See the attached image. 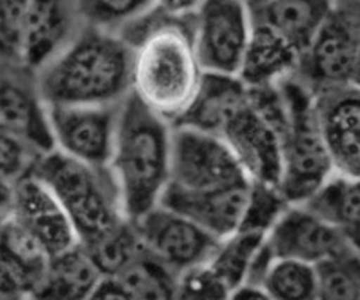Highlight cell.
<instances>
[{
	"instance_id": "obj_11",
	"label": "cell",
	"mask_w": 360,
	"mask_h": 300,
	"mask_svg": "<svg viewBox=\"0 0 360 300\" xmlns=\"http://www.w3.org/2000/svg\"><path fill=\"white\" fill-rule=\"evenodd\" d=\"M218 137L231 149L252 182L277 187L281 173V146L277 128L253 106L245 103L228 118Z\"/></svg>"
},
{
	"instance_id": "obj_8",
	"label": "cell",
	"mask_w": 360,
	"mask_h": 300,
	"mask_svg": "<svg viewBox=\"0 0 360 300\" xmlns=\"http://www.w3.org/2000/svg\"><path fill=\"white\" fill-rule=\"evenodd\" d=\"M245 182L249 177L219 137L187 127H172L167 185L200 192Z\"/></svg>"
},
{
	"instance_id": "obj_31",
	"label": "cell",
	"mask_w": 360,
	"mask_h": 300,
	"mask_svg": "<svg viewBox=\"0 0 360 300\" xmlns=\"http://www.w3.org/2000/svg\"><path fill=\"white\" fill-rule=\"evenodd\" d=\"M27 0H0V65H22Z\"/></svg>"
},
{
	"instance_id": "obj_20",
	"label": "cell",
	"mask_w": 360,
	"mask_h": 300,
	"mask_svg": "<svg viewBox=\"0 0 360 300\" xmlns=\"http://www.w3.org/2000/svg\"><path fill=\"white\" fill-rule=\"evenodd\" d=\"M104 276L77 242L51 255L28 300H86Z\"/></svg>"
},
{
	"instance_id": "obj_25",
	"label": "cell",
	"mask_w": 360,
	"mask_h": 300,
	"mask_svg": "<svg viewBox=\"0 0 360 300\" xmlns=\"http://www.w3.org/2000/svg\"><path fill=\"white\" fill-rule=\"evenodd\" d=\"M264 238L266 234L236 230L219 241L205 265L232 292L243 285L250 261Z\"/></svg>"
},
{
	"instance_id": "obj_22",
	"label": "cell",
	"mask_w": 360,
	"mask_h": 300,
	"mask_svg": "<svg viewBox=\"0 0 360 300\" xmlns=\"http://www.w3.org/2000/svg\"><path fill=\"white\" fill-rule=\"evenodd\" d=\"M332 0H269L250 7V23L263 25L300 54L309 44L316 30L325 20Z\"/></svg>"
},
{
	"instance_id": "obj_32",
	"label": "cell",
	"mask_w": 360,
	"mask_h": 300,
	"mask_svg": "<svg viewBox=\"0 0 360 300\" xmlns=\"http://www.w3.org/2000/svg\"><path fill=\"white\" fill-rule=\"evenodd\" d=\"M41 154L25 141L0 127V179L15 185L31 173Z\"/></svg>"
},
{
	"instance_id": "obj_15",
	"label": "cell",
	"mask_w": 360,
	"mask_h": 300,
	"mask_svg": "<svg viewBox=\"0 0 360 300\" xmlns=\"http://www.w3.org/2000/svg\"><path fill=\"white\" fill-rule=\"evenodd\" d=\"M10 220L32 237L48 256L77 244L68 215L52 193L32 175L14 185Z\"/></svg>"
},
{
	"instance_id": "obj_2",
	"label": "cell",
	"mask_w": 360,
	"mask_h": 300,
	"mask_svg": "<svg viewBox=\"0 0 360 300\" xmlns=\"http://www.w3.org/2000/svg\"><path fill=\"white\" fill-rule=\"evenodd\" d=\"M132 45L120 34L83 25L37 75L39 94L51 106L121 103L132 86Z\"/></svg>"
},
{
	"instance_id": "obj_7",
	"label": "cell",
	"mask_w": 360,
	"mask_h": 300,
	"mask_svg": "<svg viewBox=\"0 0 360 300\" xmlns=\"http://www.w3.org/2000/svg\"><path fill=\"white\" fill-rule=\"evenodd\" d=\"M250 30L243 1L202 0L191 18L193 46L202 72L236 76Z\"/></svg>"
},
{
	"instance_id": "obj_10",
	"label": "cell",
	"mask_w": 360,
	"mask_h": 300,
	"mask_svg": "<svg viewBox=\"0 0 360 300\" xmlns=\"http://www.w3.org/2000/svg\"><path fill=\"white\" fill-rule=\"evenodd\" d=\"M120 104L48 107L55 149L86 165L107 168L112 152Z\"/></svg>"
},
{
	"instance_id": "obj_1",
	"label": "cell",
	"mask_w": 360,
	"mask_h": 300,
	"mask_svg": "<svg viewBox=\"0 0 360 300\" xmlns=\"http://www.w3.org/2000/svg\"><path fill=\"white\" fill-rule=\"evenodd\" d=\"M191 18L155 7L120 34L134 48L131 92L170 124L190 104L204 73L193 46Z\"/></svg>"
},
{
	"instance_id": "obj_5",
	"label": "cell",
	"mask_w": 360,
	"mask_h": 300,
	"mask_svg": "<svg viewBox=\"0 0 360 300\" xmlns=\"http://www.w3.org/2000/svg\"><path fill=\"white\" fill-rule=\"evenodd\" d=\"M284 101L280 130L281 173L277 189L288 204L307 199L332 172V163L319 135L312 94L292 76L277 83Z\"/></svg>"
},
{
	"instance_id": "obj_14",
	"label": "cell",
	"mask_w": 360,
	"mask_h": 300,
	"mask_svg": "<svg viewBox=\"0 0 360 300\" xmlns=\"http://www.w3.org/2000/svg\"><path fill=\"white\" fill-rule=\"evenodd\" d=\"M274 258L318 262L349 249H359L338 230L300 204H290L266 235Z\"/></svg>"
},
{
	"instance_id": "obj_23",
	"label": "cell",
	"mask_w": 360,
	"mask_h": 300,
	"mask_svg": "<svg viewBox=\"0 0 360 300\" xmlns=\"http://www.w3.org/2000/svg\"><path fill=\"white\" fill-rule=\"evenodd\" d=\"M298 204L357 245L360 220L359 177L333 170Z\"/></svg>"
},
{
	"instance_id": "obj_37",
	"label": "cell",
	"mask_w": 360,
	"mask_h": 300,
	"mask_svg": "<svg viewBox=\"0 0 360 300\" xmlns=\"http://www.w3.org/2000/svg\"><path fill=\"white\" fill-rule=\"evenodd\" d=\"M228 300H271L260 287L242 285L229 293Z\"/></svg>"
},
{
	"instance_id": "obj_12",
	"label": "cell",
	"mask_w": 360,
	"mask_h": 300,
	"mask_svg": "<svg viewBox=\"0 0 360 300\" xmlns=\"http://www.w3.org/2000/svg\"><path fill=\"white\" fill-rule=\"evenodd\" d=\"M316 127L335 172L360 173V92L343 86L312 94Z\"/></svg>"
},
{
	"instance_id": "obj_18",
	"label": "cell",
	"mask_w": 360,
	"mask_h": 300,
	"mask_svg": "<svg viewBox=\"0 0 360 300\" xmlns=\"http://www.w3.org/2000/svg\"><path fill=\"white\" fill-rule=\"evenodd\" d=\"M248 86L238 76L202 73L198 89L186 110L170 124L219 134L228 118L245 103Z\"/></svg>"
},
{
	"instance_id": "obj_26",
	"label": "cell",
	"mask_w": 360,
	"mask_h": 300,
	"mask_svg": "<svg viewBox=\"0 0 360 300\" xmlns=\"http://www.w3.org/2000/svg\"><path fill=\"white\" fill-rule=\"evenodd\" d=\"M315 300H360L359 249H349L318 262Z\"/></svg>"
},
{
	"instance_id": "obj_30",
	"label": "cell",
	"mask_w": 360,
	"mask_h": 300,
	"mask_svg": "<svg viewBox=\"0 0 360 300\" xmlns=\"http://www.w3.org/2000/svg\"><path fill=\"white\" fill-rule=\"evenodd\" d=\"M288 206L276 186L250 180L243 213L236 230L267 235Z\"/></svg>"
},
{
	"instance_id": "obj_4",
	"label": "cell",
	"mask_w": 360,
	"mask_h": 300,
	"mask_svg": "<svg viewBox=\"0 0 360 300\" xmlns=\"http://www.w3.org/2000/svg\"><path fill=\"white\" fill-rule=\"evenodd\" d=\"M30 175L56 199L82 245L127 220L108 166H90L52 149L38 156Z\"/></svg>"
},
{
	"instance_id": "obj_33",
	"label": "cell",
	"mask_w": 360,
	"mask_h": 300,
	"mask_svg": "<svg viewBox=\"0 0 360 300\" xmlns=\"http://www.w3.org/2000/svg\"><path fill=\"white\" fill-rule=\"evenodd\" d=\"M229 293L207 265H200L177 276L173 300H228Z\"/></svg>"
},
{
	"instance_id": "obj_24",
	"label": "cell",
	"mask_w": 360,
	"mask_h": 300,
	"mask_svg": "<svg viewBox=\"0 0 360 300\" xmlns=\"http://www.w3.org/2000/svg\"><path fill=\"white\" fill-rule=\"evenodd\" d=\"M177 276L145 248L115 276L131 300H173Z\"/></svg>"
},
{
	"instance_id": "obj_29",
	"label": "cell",
	"mask_w": 360,
	"mask_h": 300,
	"mask_svg": "<svg viewBox=\"0 0 360 300\" xmlns=\"http://www.w3.org/2000/svg\"><path fill=\"white\" fill-rule=\"evenodd\" d=\"M84 25L121 34L156 7L155 0H77Z\"/></svg>"
},
{
	"instance_id": "obj_39",
	"label": "cell",
	"mask_w": 360,
	"mask_h": 300,
	"mask_svg": "<svg viewBox=\"0 0 360 300\" xmlns=\"http://www.w3.org/2000/svg\"><path fill=\"white\" fill-rule=\"evenodd\" d=\"M0 300H28L22 296H14V294H3L0 293Z\"/></svg>"
},
{
	"instance_id": "obj_28",
	"label": "cell",
	"mask_w": 360,
	"mask_h": 300,
	"mask_svg": "<svg viewBox=\"0 0 360 300\" xmlns=\"http://www.w3.org/2000/svg\"><path fill=\"white\" fill-rule=\"evenodd\" d=\"M260 289L271 300H315V266L295 259L276 258Z\"/></svg>"
},
{
	"instance_id": "obj_6",
	"label": "cell",
	"mask_w": 360,
	"mask_h": 300,
	"mask_svg": "<svg viewBox=\"0 0 360 300\" xmlns=\"http://www.w3.org/2000/svg\"><path fill=\"white\" fill-rule=\"evenodd\" d=\"M359 0H332L315 35L300 54L291 75L311 94L343 86H359Z\"/></svg>"
},
{
	"instance_id": "obj_21",
	"label": "cell",
	"mask_w": 360,
	"mask_h": 300,
	"mask_svg": "<svg viewBox=\"0 0 360 300\" xmlns=\"http://www.w3.org/2000/svg\"><path fill=\"white\" fill-rule=\"evenodd\" d=\"M300 52L271 30L252 24L238 77L248 87L271 86L291 76Z\"/></svg>"
},
{
	"instance_id": "obj_27",
	"label": "cell",
	"mask_w": 360,
	"mask_h": 300,
	"mask_svg": "<svg viewBox=\"0 0 360 300\" xmlns=\"http://www.w3.org/2000/svg\"><path fill=\"white\" fill-rule=\"evenodd\" d=\"M82 246L104 277H115L143 248L129 220Z\"/></svg>"
},
{
	"instance_id": "obj_19",
	"label": "cell",
	"mask_w": 360,
	"mask_h": 300,
	"mask_svg": "<svg viewBox=\"0 0 360 300\" xmlns=\"http://www.w3.org/2000/svg\"><path fill=\"white\" fill-rule=\"evenodd\" d=\"M48 254L14 221L0 225V293L30 299L39 283Z\"/></svg>"
},
{
	"instance_id": "obj_34",
	"label": "cell",
	"mask_w": 360,
	"mask_h": 300,
	"mask_svg": "<svg viewBox=\"0 0 360 300\" xmlns=\"http://www.w3.org/2000/svg\"><path fill=\"white\" fill-rule=\"evenodd\" d=\"M86 300H131V297L115 277H103Z\"/></svg>"
},
{
	"instance_id": "obj_16",
	"label": "cell",
	"mask_w": 360,
	"mask_h": 300,
	"mask_svg": "<svg viewBox=\"0 0 360 300\" xmlns=\"http://www.w3.org/2000/svg\"><path fill=\"white\" fill-rule=\"evenodd\" d=\"M83 25L77 0H27L22 65L37 73Z\"/></svg>"
},
{
	"instance_id": "obj_3",
	"label": "cell",
	"mask_w": 360,
	"mask_h": 300,
	"mask_svg": "<svg viewBox=\"0 0 360 300\" xmlns=\"http://www.w3.org/2000/svg\"><path fill=\"white\" fill-rule=\"evenodd\" d=\"M170 145V123L131 92L120 104L108 163L127 220L158 206L169 182Z\"/></svg>"
},
{
	"instance_id": "obj_17",
	"label": "cell",
	"mask_w": 360,
	"mask_h": 300,
	"mask_svg": "<svg viewBox=\"0 0 360 300\" xmlns=\"http://www.w3.org/2000/svg\"><path fill=\"white\" fill-rule=\"evenodd\" d=\"M249 183L250 180L200 192L181 190L166 185L158 204L181 214L215 238L222 239L239 227Z\"/></svg>"
},
{
	"instance_id": "obj_13",
	"label": "cell",
	"mask_w": 360,
	"mask_h": 300,
	"mask_svg": "<svg viewBox=\"0 0 360 300\" xmlns=\"http://www.w3.org/2000/svg\"><path fill=\"white\" fill-rule=\"evenodd\" d=\"M0 127L39 154L55 149L37 75L24 65H0Z\"/></svg>"
},
{
	"instance_id": "obj_38",
	"label": "cell",
	"mask_w": 360,
	"mask_h": 300,
	"mask_svg": "<svg viewBox=\"0 0 360 300\" xmlns=\"http://www.w3.org/2000/svg\"><path fill=\"white\" fill-rule=\"evenodd\" d=\"M240 1H243V3L248 6V8H250V7L260 6V4H263V3H266V1H269V0H240Z\"/></svg>"
},
{
	"instance_id": "obj_9",
	"label": "cell",
	"mask_w": 360,
	"mask_h": 300,
	"mask_svg": "<svg viewBox=\"0 0 360 300\" xmlns=\"http://www.w3.org/2000/svg\"><path fill=\"white\" fill-rule=\"evenodd\" d=\"M131 223L143 248L176 275L205 265L221 241L181 214L159 204Z\"/></svg>"
},
{
	"instance_id": "obj_36",
	"label": "cell",
	"mask_w": 360,
	"mask_h": 300,
	"mask_svg": "<svg viewBox=\"0 0 360 300\" xmlns=\"http://www.w3.org/2000/svg\"><path fill=\"white\" fill-rule=\"evenodd\" d=\"M13 189L14 185H10L0 179V225L4 224L11 217Z\"/></svg>"
},
{
	"instance_id": "obj_35",
	"label": "cell",
	"mask_w": 360,
	"mask_h": 300,
	"mask_svg": "<svg viewBox=\"0 0 360 300\" xmlns=\"http://www.w3.org/2000/svg\"><path fill=\"white\" fill-rule=\"evenodd\" d=\"M156 7L172 17H191L202 0H155Z\"/></svg>"
}]
</instances>
